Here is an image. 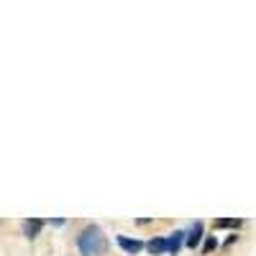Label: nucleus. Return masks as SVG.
Masks as SVG:
<instances>
[{"label": "nucleus", "mask_w": 256, "mask_h": 256, "mask_svg": "<svg viewBox=\"0 0 256 256\" xmlns=\"http://www.w3.org/2000/svg\"><path fill=\"white\" fill-rule=\"evenodd\" d=\"M118 246H120L126 254H131V256L144 248V244H141L138 238H128V236H118Z\"/></svg>", "instance_id": "3"}, {"label": "nucleus", "mask_w": 256, "mask_h": 256, "mask_svg": "<svg viewBox=\"0 0 256 256\" xmlns=\"http://www.w3.org/2000/svg\"><path fill=\"white\" fill-rule=\"evenodd\" d=\"M241 226V220H233V218H220V220H216V228H238Z\"/></svg>", "instance_id": "7"}, {"label": "nucleus", "mask_w": 256, "mask_h": 256, "mask_svg": "<svg viewBox=\"0 0 256 256\" xmlns=\"http://www.w3.org/2000/svg\"><path fill=\"white\" fill-rule=\"evenodd\" d=\"M212 248H218V238H216V236H208V238H205V244H202V251H205V254H210Z\"/></svg>", "instance_id": "8"}, {"label": "nucleus", "mask_w": 256, "mask_h": 256, "mask_svg": "<svg viewBox=\"0 0 256 256\" xmlns=\"http://www.w3.org/2000/svg\"><path fill=\"white\" fill-rule=\"evenodd\" d=\"M77 248H80L82 256H105V251H108V238H105V233L98 226H88L80 233Z\"/></svg>", "instance_id": "1"}, {"label": "nucleus", "mask_w": 256, "mask_h": 256, "mask_svg": "<svg viewBox=\"0 0 256 256\" xmlns=\"http://www.w3.org/2000/svg\"><path fill=\"white\" fill-rule=\"evenodd\" d=\"M41 228H44V220H41V218H31V220L24 223V233H26L28 238H36Z\"/></svg>", "instance_id": "5"}, {"label": "nucleus", "mask_w": 256, "mask_h": 256, "mask_svg": "<svg viewBox=\"0 0 256 256\" xmlns=\"http://www.w3.org/2000/svg\"><path fill=\"white\" fill-rule=\"evenodd\" d=\"M148 251H152L154 256H159V254H166V238H154L152 244H148Z\"/></svg>", "instance_id": "6"}, {"label": "nucleus", "mask_w": 256, "mask_h": 256, "mask_svg": "<svg viewBox=\"0 0 256 256\" xmlns=\"http://www.w3.org/2000/svg\"><path fill=\"white\" fill-rule=\"evenodd\" d=\"M200 241H202V223H195V226H192V230L187 233L184 244H187L190 248H195V246H200Z\"/></svg>", "instance_id": "4"}, {"label": "nucleus", "mask_w": 256, "mask_h": 256, "mask_svg": "<svg viewBox=\"0 0 256 256\" xmlns=\"http://www.w3.org/2000/svg\"><path fill=\"white\" fill-rule=\"evenodd\" d=\"M184 238H187V233H184V230H174L172 236L166 238V254L177 256V254H180V248H182V244H184Z\"/></svg>", "instance_id": "2"}]
</instances>
